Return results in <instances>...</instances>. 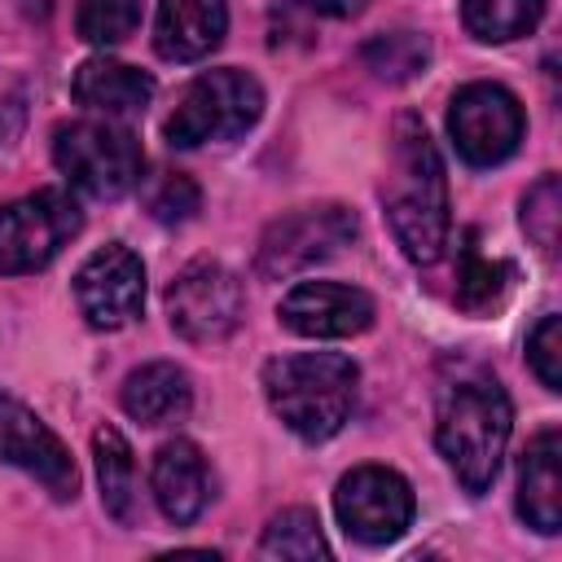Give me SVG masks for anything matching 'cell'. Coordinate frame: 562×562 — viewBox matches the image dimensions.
<instances>
[{
	"label": "cell",
	"mask_w": 562,
	"mask_h": 562,
	"mask_svg": "<svg viewBox=\"0 0 562 562\" xmlns=\"http://www.w3.org/2000/svg\"><path fill=\"white\" fill-rule=\"evenodd\" d=\"M382 206L400 250L413 263H435L448 246V176L443 158L417 114H400L391 127L386 176H382Z\"/></svg>",
	"instance_id": "cell-1"
},
{
	"label": "cell",
	"mask_w": 562,
	"mask_h": 562,
	"mask_svg": "<svg viewBox=\"0 0 562 562\" xmlns=\"http://www.w3.org/2000/svg\"><path fill=\"white\" fill-rule=\"evenodd\" d=\"M509 426H514V404L496 378L474 373L439 391L435 443L470 496H483L492 487L505 443H509Z\"/></svg>",
	"instance_id": "cell-2"
},
{
	"label": "cell",
	"mask_w": 562,
	"mask_h": 562,
	"mask_svg": "<svg viewBox=\"0 0 562 562\" xmlns=\"http://www.w3.org/2000/svg\"><path fill=\"white\" fill-rule=\"evenodd\" d=\"M360 369L342 351H290L263 364L268 408L307 443H321L342 430L356 404Z\"/></svg>",
	"instance_id": "cell-3"
},
{
	"label": "cell",
	"mask_w": 562,
	"mask_h": 562,
	"mask_svg": "<svg viewBox=\"0 0 562 562\" xmlns=\"http://www.w3.org/2000/svg\"><path fill=\"white\" fill-rule=\"evenodd\" d=\"M259 114H263L259 79L237 66H220V70H202L184 88L162 132L171 149H198L211 140H237L259 123Z\"/></svg>",
	"instance_id": "cell-4"
},
{
	"label": "cell",
	"mask_w": 562,
	"mask_h": 562,
	"mask_svg": "<svg viewBox=\"0 0 562 562\" xmlns=\"http://www.w3.org/2000/svg\"><path fill=\"white\" fill-rule=\"evenodd\" d=\"M57 171L88 198H123L145 167V149L132 127L114 119H75L53 132Z\"/></svg>",
	"instance_id": "cell-5"
},
{
	"label": "cell",
	"mask_w": 562,
	"mask_h": 562,
	"mask_svg": "<svg viewBox=\"0 0 562 562\" xmlns=\"http://www.w3.org/2000/svg\"><path fill=\"white\" fill-rule=\"evenodd\" d=\"M79 202L61 189H40L0 206V272L22 277L57 259V250L79 233Z\"/></svg>",
	"instance_id": "cell-6"
},
{
	"label": "cell",
	"mask_w": 562,
	"mask_h": 562,
	"mask_svg": "<svg viewBox=\"0 0 562 562\" xmlns=\"http://www.w3.org/2000/svg\"><path fill=\"white\" fill-rule=\"evenodd\" d=\"M351 237H356V215L347 206H338V202L299 206L263 228L259 250H255V272L268 281L294 277V272L338 255Z\"/></svg>",
	"instance_id": "cell-7"
},
{
	"label": "cell",
	"mask_w": 562,
	"mask_h": 562,
	"mask_svg": "<svg viewBox=\"0 0 562 562\" xmlns=\"http://www.w3.org/2000/svg\"><path fill=\"white\" fill-rule=\"evenodd\" d=\"M241 312H246V290L215 259H193L167 285V316L184 342H202V347L224 342L241 325Z\"/></svg>",
	"instance_id": "cell-8"
},
{
	"label": "cell",
	"mask_w": 562,
	"mask_h": 562,
	"mask_svg": "<svg viewBox=\"0 0 562 562\" xmlns=\"http://www.w3.org/2000/svg\"><path fill=\"white\" fill-rule=\"evenodd\" d=\"M413 509H417L413 487L404 483V474H395L386 465H356L334 487V514H338L342 531L360 544L400 540L413 522Z\"/></svg>",
	"instance_id": "cell-9"
},
{
	"label": "cell",
	"mask_w": 562,
	"mask_h": 562,
	"mask_svg": "<svg viewBox=\"0 0 562 562\" xmlns=\"http://www.w3.org/2000/svg\"><path fill=\"white\" fill-rule=\"evenodd\" d=\"M448 136L470 167H496L522 140V105L501 83H465L448 105Z\"/></svg>",
	"instance_id": "cell-10"
},
{
	"label": "cell",
	"mask_w": 562,
	"mask_h": 562,
	"mask_svg": "<svg viewBox=\"0 0 562 562\" xmlns=\"http://www.w3.org/2000/svg\"><path fill=\"white\" fill-rule=\"evenodd\" d=\"M75 299L92 329H123L145 307V263L123 241L92 250L75 272Z\"/></svg>",
	"instance_id": "cell-11"
},
{
	"label": "cell",
	"mask_w": 562,
	"mask_h": 562,
	"mask_svg": "<svg viewBox=\"0 0 562 562\" xmlns=\"http://www.w3.org/2000/svg\"><path fill=\"white\" fill-rule=\"evenodd\" d=\"M0 461L26 470L53 501L79 496V470L66 443L22 400H9V395H0Z\"/></svg>",
	"instance_id": "cell-12"
},
{
	"label": "cell",
	"mask_w": 562,
	"mask_h": 562,
	"mask_svg": "<svg viewBox=\"0 0 562 562\" xmlns=\"http://www.w3.org/2000/svg\"><path fill=\"white\" fill-rule=\"evenodd\" d=\"M281 325L299 338H351L364 334L378 316L373 299L360 285H342V281H299L281 307H277Z\"/></svg>",
	"instance_id": "cell-13"
},
{
	"label": "cell",
	"mask_w": 562,
	"mask_h": 562,
	"mask_svg": "<svg viewBox=\"0 0 562 562\" xmlns=\"http://www.w3.org/2000/svg\"><path fill=\"white\" fill-rule=\"evenodd\" d=\"M149 483H154V501H158L162 518L176 527L193 522L211 501V470L193 439H167L154 452Z\"/></svg>",
	"instance_id": "cell-14"
},
{
	"label": "cell",
	"mask_w": 562,
	"mask_h": 562,
	"mask_svg": "<svg viewBox=\"0 0 562 562\" xmlns=\"http://www.w3.org/2000/svg\"><path fill=\"white\" fill-rule=\"evenodd\" d=\"M228 4L224 0H158L154 48L162 61H202L224 44Z\"/></svg>",
	"instance_id": "cell-15"
},
{
	"label": "cell",
	"mask_w": 562,
	"mask_h": 562,
	"mask_svg": "<svg viewBox=\"0 0 562 562\" xmlns=\"http://www.w3.org/2000/svg\"><path fill=\"white\" fill-rule=\"evenodd\" d=\"M518 514L540 536L562 527V435L540 430L518 461Z\"/></svg>",
	"instance_id": "cell-16"
},
{
	"label": "cell",
	"mask_w": 562,
	"mask_h": 562,
	"mask_svg": "<svg viewBox=\"0 0 562 562\" xmlns=\"http://www.w3.org/2000/svg\"><path fill=\"white\" fill-rule=\"evenodd\" d=\"M154 75L149 70H136L127 61H114V57H88L75 79H70V97L92 110V114H105V119H127V114H140L154 97Z\"/></svg>",
	"instance_id": "cell-17"
},
{
	"label": "cell",
	"mask_w": 562,
	"mask_h": 562,
	"mask_svg": "<svg viewBox=\"0 0 562 562\" xmlns=\"http://www.w3.org/2000/svg\"><path fill=\"white\" fill-rule=\"evenodd\" d=\"M123 413L140 426H167V422H180L193 404V386H189V373L171 360H149L140 369H132L123 378Z\"/></svg>",
	"instance_id": "cell-18"
},
{
	"label": "cell",
	"mask_w": 562,
	"mask_h": 562,
	"mask_svg": "<svg viewBox=\"0 0 562 562\" xmlns=\"http://www.w3.org/2000/svg\"><path fill=\"white\" fill-rule=\"evenodd\" d=\"M92 457H97V483H101V505L114 522H136V505H140V483H136V457L132 443L123 439V430L114 426H97L92 430Z\"/></svg>",
	"instance_id": "cell-19"
},
{
	"label": "cell",
	"mask_w": 562,
	"mask_h": 562,
	"mask_svg": "<svg viewBox=\"0 0 562 562\" xmlns=\"http://www.w3.org/2000/svg\"><path fill=\"white\" fill-rule=\"evenodd\" d=\"M465 31L483 44H509L531 35L544 18V0H461Z\"/></svg>",
	"instance_id": "cell-20"
},
{
	"label": "cell",
	"mask_w": 562,
	"mask_h": 562,
	"mask_svg": "<svg viewBox=\"0 0 562 562\" xmlns=\"http://www.w3.org/2000/svg\"><path fill=\"white\" fill-rule=\"evenodd\" d=\"M509 281H514V268L505 259L479 255V246L470 237L465 250H461V263H457V303L479 316V312H487V307H496L505 299Z\"/></svg>",
	"instance_id": "cell-21"
},
{
	"label": "cell",
	"mask_w": 562,
	"mask_h": 562,
	"mask_svg": "<svg viewBox=\"0 0 562 562\" xmlns=\"http://www.w3.org/2000/svg\"><path fill=\"white\" fill-rule=\"evenodd\" d=\"M259 553L263 558H294V562H307V558H329V544L321 536V518L303 505L294 509H281L268 527H263V540H259Z\"/></svg>",
	"instance_id": "cell-22"
},
{
	"label": "cell",
	"mask_w": 562,
	"mask_h": 562,
	"mask_svg": "<svg viewBox=\"0 0 562 562\" xmlns=\"http://www.w3.org/2000/svg\"><path fill=\"white\" fill-rule=\"evenodd\" d=\"M426 61H430V44L417 31H382L364 44V66L386 83H404L422 75Z\"/></svg>",
	"instance_id": "cell-23"
},
{
	"label": "cell",
	"mask_w": 562,
	"mask_h": 562,
	"mask_svg": "<svg viewBox=\"0 0 562 562\" xmlns=\"http://www.w3.org/2000/svg\"><path fill=\"white\" fill-rule=\"evenodd\" d=\"M140 26V0H79L75 4V31L79 40L110 48L123 44Z\"/></svg>",
	"instance_id": "cell-24"
},
{
	"label": "cell",
	"mask_w": 562,
	"mask_h": 562,
	"mask_svg": "<svg viewBox=\"0 0 562 562\" xmlns=\"http://www.w3.org/2000/svg\"><path fill=\"white\" fill-rule=\"evenodd\" d=\"M558 211H562L558 176L536 180V184L527 189V198H522V228H527V237H531L544 255L558 250Z\"/></svg>",
	"instance_id": "cell-25"
},
{
	"label": "cell",
	"mask_w": 562,
	"mask_h": 562,
	"mask_svg": "<svg viewBox=\"0 0 562 562\" xmlns=\"http://www.w3.org/2000/svg\"><path fill=\"white\" fill-rule=\"evenodd\" d=\"M527 360L544 391H562V321L553 312L527 334Z\"/></svg>",
	"instance_id": "cell-26"
},
{
	"label": "cell",
	"mask_w": 562,
	"mask_h": 562,
	"mask_svg": "<svg viewBox=\"0 0 562 562\" xmlns=\"http://www.w3.org/2000/svg\"><path fill=\"white\" fill-rule=\"evenodd\" d=\"M198 206H202V193H198V184L184 171H167L149 189V215L162 220V224H184Z\"/></svg>",
	"instance_id": "cell-27"
},
{
	"label": "cell",
	"mask_w": 562,
	"mask_h": 562,
	"mask_svg": "<svg viewBox=\"0 0 562 562\" xmlns=\"http://www.w3.org/2000/svg\"><path fill=\"white\" fill-rule=\"evenodd\" d=\"M303 4L316 9V13H325V18H351V13H360L364 0H303Z\"/></svg>",
	"instance_id": "cell-28"
}]
</instances>
